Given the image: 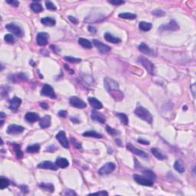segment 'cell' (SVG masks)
Segmentation results:
<instances>
[{
	"mask_svg": "<svg viewBox=\"0 0 196 196\" xmlns=\"http://www.w3.org/2000/svg\"><path fill=\"white\" fill-rule=\"evenodd\" d=\"M104 87L110 94L112 97L117 101H119L124 98V94L119 89V84L117 81L110 77L104 79Z\"/></svg>",
	"mask_w": 196,
	"mask_h": 196,
	"instance_id": "cell-1",
	"label": "cell"
},
{
	"mask_svg": "<svg viewBox=\"0 0 196 196\" xmlns=\"http://www.w3.org/2000/svg\"><path fill=\"white\" fill-rule=\"evenodd\" d=\"M134 113L139 118L143 119L144 121L152 124L153 123V116L147 109L143 107H138L134 110Z\"/></svg>",
	"mask_w": 196,
	"mask_h": 196,
	"instance_id": "cell-2",
	"label": "cell"
},
{
	"mask_svg": "<svg viewBox=\"0 0 196 196\" xmlns=\"http://www.w3.org/2000/svg\"><path fill=\"white\" fill-rule=\"evenodd\" d=\"M138 63H139L150 75H155V65L149 59L144 57H139L138 58Z\"/></svg>",
	"mask_w": 196,
	"mask_h": 196,
	"instance_id": "cell-3",
	"label": "cell"
},
{
	"mask_svg": "<svg viewBox=\"0 0 196 196\" xmlns=\"http://www.w3.org/2000/svg\"><path fill=\"white\" fill-rule=\"evenodd\" d=\"M6 28L9 32H10L11 33H12L13 35H15V36L21 38V37L24 35V32L23 31H22V29H21V27L17 26V25H15V24L13 23L7 24L6 26Z\"/></svg>",
	"mask_w": 196,
	"mask_h": 196,
	"instance_id": "cell-4",
	"label": "cell"
},
{
	"mask_svg": "<svg viewBox=\"0 0 196 196\" xmlns=\"http://www.w3.org/2000/svg\"><path fill=\"white\" fill-rule=\"evenodd\" d=\"M179 29V25L174 20L169 21L166 25H162L159 28V31H161V32H175Z\"/></svg>",
	"mask_w": 196,
	"mask_h": 196,
	"instance_id": "cell-5",
	"label": "cell"
},
{
	"mask_svg": "<svg viewBox=\"0 0 196 196\" xmlns=\"http://www.w3.org/2000/svg\"><path fill=\"white\" fill-rule=\"evenodd\" d=\"M133 179L139 185H141V186H153V181L149 179V178H147L146 176H141L139 175H133Z\"/></svg>",
	"mask_w": 196,
	"mask_h": 196,
	"instance_id": "cell-6",
	"label": "cell"
},
{
	"mask_svg": "<svg viewBox=\"0 0 196 196\" xmlns=\"http://www.w3.org/2000/svg\"><path fill=\"white\" fill-rule=\"evenodd\" d=\"M116 166L113 162H107L99 169L98 173L100 175H108L115 170Z\"/></svg>",
	"mask_w": 196,
	"mask_h": 196,
	"instance_id": "cell-7",
	"label": "cell"
},
{
	"mask_svg": "<svg viewBox=\"0 0 196 196\" xmlns=\"http://www.w3.org/2000/svg\"><path fill=\"white\" fill-rule=\"evenodd\" d=\"M41 94L43 96L48 97L51 99H55L56 98V94L55 93L53 88L49 84H45L43 86V88L41 91Z\"/></svg>",
	"mask_w": 196,
	"mask_h": 196,
	"instance_id": "cell-8",
	"label": "cell"
},
{
	"mask_svg": "<svg viewBox=\"0 0 196 196\" xmlns=\"http://www.w3.org/2000/svg\"><path fill=\"white\" fill-rule=\"evenodd\" d=\"M69 102H70V104L72 106V107H75L76 108L79 109H83L87 107V104L84 101H83L82 100H81L80 98L77 97H71L69 100Z\"/></svg>",
	"mask_w": 196,
	"mask_h": 196,
	"instance_id": "cell-9",
	"label": "cell"
},
{
	"mask_svg": "<svg viewBox=\"0 0 196 196\" xmlns=\"http://www.w3.org/2000/svg\"><path fill=\"white\" fill-rule=\"evenodd\" d=\"M56 139H58L60 144L65 149L69 148V142L66 137V133L64 131H60L58 134L56 135Z\"/></svg>",
	"mask_w": 196,
	"mask_h": 196,
	"instance_id": "cell-10",
	"label": "cell"
},
{
	"mask_svg": "<svg viewBox=\"0 0 196 196\" xmlns=\"http://www.w3.org/2000/svg\"><path fill=\"white\" fill-rule=\"evenodd\" d=\"M126 149H127L129 151L131 152V153H133V154L140 156V157L143 158L149 157V156H148V154H147L146 153H145V152L143 151V150H141V149H137V148H136V147L133 146L131 143H127V144H126Z\"/></svg>",
	"mask_w": 196,
	"mask_h": 196,
	"instance_id": "cell-11",
	"label": "cell"
},
{
	"mask_svg": "<svg viewBox=\"0 0 196 196\" xmlns=\"http://www.w3.org/2000/svg\"><path fill=\"white\" fill-rule=\"evenodd\" d=\"M24 130H25V128L23 126L15 125V124H12V125H9L8 129H7V133H9L10 135H17L23 133Z\"/></svg>",
	"mask_w": 196,
	"mask_h": 196,
	"instance_id": "cell-12",
	"label": "cell"
},
{
	"mask_svg": "<svg viewBox=\"0 0 196 196\" xmlns=\"http://www.w3.org/2000/svg\"><path fill=\"white\" fill-rule=\"evenodd\" d=\"M93 43H94V46H95L101 53L106 54L108 53L109 51H110L111 50L110 47L108 46V45H105V44L102 43L101 41H100L97 40V39H94V40H93Z\"/></svg>",
	"mask_w": 196,
	"mask_h": 196,
	"instance_id": "cell-13",
	"label": "cell"
},
{
	"mask_svg": "<svg viewBox=\"0 0 196 196\" xmlns=\"http://www.w3.org/2000/svg\"><path fill=\"white\" fill-rule=\"evenodd\" d=\"M49 35L46 32H40L38 34L36 38L37 44L40 46H45L48 41Z\"/></svg>",
	"mask_w": 196,
	"mask_h": 196,
	"instance_id": "cell-14",
	"label": "cell"
},
{
	"mask_svg": "<svg viewBox=\"0 0 196 196\" xmlns=\"http://www.w3.org/2000/svg\"><path fill=\"white\" fill-rule=\"evenodd\" d=\"M139 51H141L142 53L147 55L149 56H156V52L153 49L150 48L146 45L145 43H141L140 45L138 46Z\"/></svg>",
	"mask_w": 196,
	"mask_h": 196,
	"instance_id": "cell-15",
	"label": "cell"
},
{
	"mask_svg": "<svg viewBox=\"0 0 196 196\" xmlns=\"http://www.w3.org/2000/svg\"><path fill=\"white\" fill-rule=\"evenodd\" d=\"M21 104V100L19 97H14L9 100V108L12 111L16 112L18 108L20 107V105Z\"/></svg>",
	"mask_w": 196,
	"mask_h": 196,
	"instance_id": "cell-16",
	"label": "cell"
},
{
	"mask_svg": "<svg viewBox=\"0 0 196 196\" xmlns=\"http://www.w3.org/2000/svg\"><path fill=\"white\" fill-rule=\"evenodd\" d=\"M90 117L92 119H94L95 121L99 122L100 124H104L106 122V118H105L104 115H103L102 113L98 112L97 110H93L90 114Z\"/></svg>",
	"mask_w": 196,
	"mask_h": 196,
	"instance_id": "cell-17",
	"label": "cell"
},
{
	"mask_svg": "<svg viewBox=\"0 0 196 196\" xmlns=\"http://www.w3.org/2000/svg\"><path fill=\"white\" fill-rule=\"evenodd\" d=\"M38 167L40 168H44V169H51V170H57L58 166L57 165L53 163L51 161H44L39 164Z\"/></svg>",
	"mask_w": 196,
	"mask_h": 196,
	"instance_id": "cell-18",
	"label": "cell"
},
{
	"mask_svg": "<svg viewBox=\"0 0 196 196\" xmlns=\"http://www.w3.org/2000/svg\"><path fill=\"white\" fill-rule=\"evenodd\" d=\"M9 81H11L17 82L19 81H26L28 79V77L24 73H19V74H17V75H9Z\"/></svg>",
	"mask_w": 196,
	"mask_h": 196,
	"instance_id": "cell-19",
	"label": "cell"
},
{
	"mask_svg": "<svg viewBox=\"0 0 196 196\" xmlns=\"http://www.w3.org/2000/svg\"><path fill=\"white\" fill-rule=\"evenodd\" d=\"M88 102L90 104V106L95 110H100L103 107L102 103L95 97H89L88 98Z\"/></svg>",
	"mask_w": 196,
	"mask_h": 196,
	"instance_id": "cell-20",
	"label": "cell"
},
{
	"mask_svg": "<svg viewBox=\"0 0 196 196\" xmlns=\"http://www.w3.org/2000/svg\"><path fill=\"white\" fill-rule=\"evenodd\" d=\"M25 118H26V119L28 123H35V122L39 121L40 119V117H39V114H37L35 113H32V112H29V113H26Z\"/></svg>",
	"mask_w": 196,
	"mask_h": 196,
	"instance_id": "cell-21",
	"label": "cell"
},
{
	"mask_svg": "<svg viewBox=\"0 0 196 196\" xmlns=\"http://www.w3.org/2000/svg\"><path fill=\"white\" fill-rule=\"evenodd\" d=\"M104 38L108 42L113 43V44H118V43L121 42V39L117 37L113 36L110 33H105Z\"/></svg>",
	"mask_w": 196,
	"mask_h": 196,
	"instance_id": "cell-22",
	"label": "cell"
},
{
	"mask_svg": "<svg viewBox=\"0 0 196 196\" xmlns=\"http://www.w3.org/2000/svg\"><path fill=\"white\" fill-rule=\"evenodd\" d=\"M55 164L57 165V166L59 167V168H67V167L68 166L69 162L68 161V159H65V158L59 157V158H58V159H57V160H56Z\"/></svg>",
	"mask_w": 196,
	"mask_h": 196,
	"instance_id": "cell-23",
	"label": "cell"
},
{
	"mask_svg": "<svg viewBox=\"0 0 196 196\" xmlns=\"http://www.w3.org/2000/svg\"><path fill=\"white\" fill-rule=\"evenodd\" d=\"M51 126V117L48 115L45 116L40 121V126L42 129H46Z\"/></svg>",
	"mask_w": 196,
	"mask_h": 196,
	"instance_id": "cell-24",
	"label": "cell"
},
{
	"mask_svg": "<svg viewBox=\"0 0 196 196\" xmlns=\"http://www.w3.org/2000/svg\"><path fill=\"white\" fill-rule=\"evenodd\" d=\"M151 153L159 160H164L166 159V156H165L164 154L162 153V152L160 151L159 149H158L157 148H153V149H151Z\"/></svg>",
	"mask_w": 196,
	"mask_h": 196,
	"instance_id": "cell-25",
	"label": "cell"
},
{
	"mask_svg": "<svg viewBox=\"0 0 196 196\" xmlns=\"http://www.w3.org/2000/svg\"><path fill=\"white\" fill-rule=\"evenodd\" d=\"M41 22L43 24V25H45V26H54L56 24V21L55 19L51 17H45L42 18L41 19Z\"/></svg>",
	"mask_w": 196,
	"mask_h": 196,
	"instance_id": "cell-26",
	"label": "cell"
},
{
	"mask_svg": "<svg viewBox=\"0 0 196 196\" xmlns=\"http://www.w3.org/2000/svg\"><path fill=\"white\" fill-rule=\"evenodd\" d=\"M78 43L79 45H81L83 48L86 49H90L92 48V44L91 42L88 41V39H83V38H80L78 39Z\"/></svg>",
	"mask_w": 196,
	"mask_h": 196,
	"instance_id": "cell-27",
	"label": "cell"
},
{
	"mask_svg": "<svg viewBox=\"0 0 196 196\" xmlns=\"http://www.w3.org/2000/svg\"><path fill=\"white\" fill-rule=\"evenodd\" d=\"M152 24L146 21H140L139 23V28L143 32H148L152 28Z\"/></svg>",
	"mask_w": 196,
	"mask_h": 196,
	"instance_id": "cell-28",
	"label": "cell"
},
{
	"mask_svg": "<svg viewBox=\"0 0 196 196\" xmlns=\"http://www.w3.org/2000/svg\"><path fill=\"white\" fill-rule=\"evenodd\" d=\"M40 149V145L36 143V144H33L32 146H28L27 147V149H26V152L28 153H35L39 152Z\"/></svg>",
	"mask_w": 196,
	"mask_h": 196,
	"instance_id": "cell-29",
	"label": "cell"
},
{
	"mask_svg": "<svg viewBox=\"0 0 196 196\" xmlns=\"http://www.w3.org/2000/svg\"><path fill=\"white\" fill-rule=\"evenodd\" d=\"M30 7H31V9H32V11L35 12V13H39L41 12H42L43 10V8L42 6H41V5L39 2H32V4H31V6H30Z\"/></svg>",
	"mask_w": 196,
	"mask_h": 196,
	"instance_id": "cell-30",
	"label": "cell"
},
{
	"mask_svg": "<svg viewBox=\"0 0 196 196\" xmlns=\"http://www.w3.org/2000/svg\"><path fill=\"white\" fill-rule=\"evenodd\" d=\"M174 168H175L177 172H179V173H183L184 172L186 171V168H185L184 165L182 164V162L181 161H179V160L175 161V164H174Z\"/></svg>",
	"mask_w": 196,
	"mask_h": 196,
	"instance_id": "cell-31",
	"label": "cell"
},
{
	"mask_svg": "<svg viewBox=\"0 0 196 196\" xmlns=\"http://www.w3.org/2000/svg\"><path fill=\"white\" fill-rule=\"evenodd\" d=\"M119 17L121 18V19H124L133 20L137 18V15L130 12H123L119 14Z\"/></svg>",
	"mask_w": 196,
	"mask_h": 196,
	"instance_id": "cell-32",
	"label": "cell"
},
{
	"mask_svg": "<svg viewBox=\"0 0 196 196\" xmlns=\"http://www.w3.org/2000/svg\"><path fill=\"white\" fill-rule=\"evenodd\" d=\"M39 187L41 188H42L43 190L47 191V192H53L54 190H55L53 184L51 183H41L39 185Z\"/></svg>",
	"mask_w": 196,
	"mask_h": 196,
	"instance_id": "cell-33",
	"label": "cell"
},
{
	"mask_svg": "<svg viewBox=\"0 0 196 196\" xmlns=\"http://www.w3.org/2000/svg\"><path fill=\"white\" fill-rule=\"evenodd\" d=\"M83 136L84 137H94V138H97V139H100L103 137V136L101 134L95 132V131H91V130H90V131H87V132L84 133Z\"/></svg>",
	"mask_w": 196,
	"mask_h": 196,
	"instance_id": "cell-34",
	"label": "cell"
},
{
	"mask_svg": "<svg viewBox=\"0 0 196 196\" xmlns=\"http://www.w3.org/2000/svg\"><path fill=\"white\" fill-rule=\"evenodd\" d=\"M116 116L120 119V121L122 122V124H124V125H128V124H129V119H128V117L125 114V113H116Z\"/></svg>",
	"mask_w": 196,
	"mask_h": 196,
	"instance_id": "cell-35",
	"label": "cell"
},
{
	"mask_svg": "<svg viewBox=\"0 0 196 196\" xmlns=\"http://www.w3.org/2000/svg\"><path fill=\"white\" fill-rule=\"evenodd\" d=\"M13 148H14V151L15 153V155L17 156V158L19 159H21V158L23 157V153L21 150V147H20L19 145H18V144H14L13 145Z\"/></svg>",
	"mask_w": 196,
	"mask_h": 196,
	"instance_id": "cell-36",
	"label": "cell"
},
{
	"mask_svg": "<svg viewBox=\"0 0 196 196\" xmlns=\"http://www.w3.org/2000/svg\"><path fill=\"white\" fill-rule=\"evenodd\" d=\"M143 173L145 175L146 177L149 178V179H151L153 181L156 179V175L153 171L149 170V169H145V170L143 171Z\"/></svg>",
	"mask_w": 196,
	"mask_h": 196,
	"instance_id": "cell-37",
	"label": "cell"
},
{
	"mask_svg": "<svg viewBox=\"0 0 196 196\" xmlns=\"http://www.w3.org/2000/svg\"><path fill=\"white\" fill-rule=\"evenodd\" d=\"M9 186V181L4 177H1L0 179V189H4Z\"/></svg>",
	"mask_w": 196,
	"mask_h": 196,
	"instance_id": "cell-38",
	"label": "cell"
},
{
	"mask_svg": "<svg viewBox=\"0 0 196 196\" xmlns=\"http://www.w3.org/2000/svg\"><path fill=\"white\" fill-rule=\"evenodd\" d=\"M4 39H5V41H6V42L9 44V45H13L15 41V38H14V37H13L12 35L10 34L6 35H5Z\"/></svg>",
	"mask_w": 196,
	"mask_h": 196,
	"instance_id": "cell-39",
	"label": "cell"
},
{
	"mask_svg": "<svg viewBox=\"0 0 196 196\" xmlns=\"http://www.w3.org/2000/svg\"><path fill=\"white\" fill-rule=\"evenodd\" d=\"M64 60L70 62V63H73V64H77V63H80L81 61V59L80 58H73V57H64Z\"/></svg>",
	"mask_w": 196,
	"mask_h": 196,
	"instance_id": "cell-40",
	"label": "cell"
},
{
	"mask_svg": "<svg viewBox=\"0 0 196 196\" xmlns=\"http://www.w3.org/2000/svg\"><path fill=\"white\" fill-rule=\"evenodd\" d=\"M153 15H156L157 17H162L166 15V12L161 9H156V10L153 11Z\"/></svg>",
	"mask_w": 196,
	"mask_h": 196,
	"instance_id": "cell-41",
	"label": "cell"
},
{
	"mask_svg": "<svg viewBox=\"0 0 196 196\" xmlns=\"http://www.w3.org/2000/svg\"><path fill=\"white\" fill-rule=\"evenodd\" d=\"M106 130H107V132L109 134L111 135V136H116L118 133V131H117L115 129L110 127V126H106Z\"/></svg>",
	"mask_w": 196,
	"mask_h": 196,
	"instance_id": "cell-42",
	"label": "cell"
},
{
	"mask_svg": "<svg viewBox=\"0 0 196 196\" xmlns=\"http://www.w3.org/2000/svg\"><path fill=\"white\" fill-rule=\"evenodd\" d=\"M45 6H46V8L49 10L55 11L57 9L56 6L54 5V3H52L51 2H45Z\"/></svg>",
	"mask_w": 196,
	"mask_h": 196,
	"instance_id": "cell-43",
	"label": "cell"
},
{
	"mask_svg": "<svg viewBox=\"0 0 196 196\" xmlns=\"http://www.w3.org/2000/svg\"><path fill=\"white\" fill-rule=\"evenodd\" d=\"M71 142H72V144L74 145V146H75V148H77V149H81V147H82L81 146V144L77 142V140L76 139L71 138Z\"/></svg>",
	"mask_w": 196,
	"mask_h": 196,
	"instance_id": "cell-44",
	"label": "cell"
},
{
	"mask_svg": "<svg viewBox=\"0 0 196 196\" xmlns=\"http://www.w3.org/2000/svg\"><path fill=\"white\" fill-rule=\"evenodd\" d=\"M6 2L8 4L12 6L13 7H18L19 6V2H18L16 0H8L6 1Z\"/></svg>",
	"mask_w": 196,
	"mask_h": 196,
	"instance_id": "cell-45",
	"label": "cell"
},
{
	"mask_svg": "<svg viewBox=\"0 0 196 196\" xmlns=\"http://www.w3.org/2000/svg\"><path fill=\"white\" fill-rule=\"evenodd\" d=\"M109 3H110L112 5H114V6H120V5H123L125 3L124 1H119V0H113V1H109Z\"/></svg>",
	"mask_w": 196,
	"mask_h": 196,
	"instance_id": "cell-46",
	"label": "cell"
},
{
	"mask_svg": "<svg viewBox=\"0 0 196 196\" xmlns=\"http://www.w3.org/2000/svg\"><path fill=\"white\" fill-rule=\"evenodd\" d=\"M137 142L139 143H140V144H143V145H149V141L146 140V139H139Z\"/></svg>",
	"mask_w": 196,
	"mask_h": 196,
	"instance_id": "cell-47",
	"label": "cell"
},
{
	"mask_svg": "<svg viewBox=\"0 0 196 196\" xmlns=\"http://www.w3.org/2000/svg\"><path fill=\"white\" fill-rule=\"evenodd\" d=\"M64 195H77L76 192H74L73 190H70V189L67 190L66 192L64 193Z\"/></svg>",
	"mask_w": 196,
	"mask_h": 196,
	"instance_id": "cell-48",
	"label": "cell"
},
{
	"mask_svg": "<svg viewBox=\"0 0 196 196\" xmlns=\"http://www.w3.org/2000/svg\"><path fill=\"white\" fill-rule=\"evenodd\" d=\"M58 115L61 117H66L67 115H68V112L66 110H61L59 111V113H58Z\"/></svg>",
	"mask_w": 196,
	"mask_h": 196,
	"instance_id": "cell-49",
	"label": "cell"
},
{
	"mask_svg": "<svg viewBox=\"0 0 196 196\" xmlns=\"http://www.w3.org/2000/svg\"><path fill=\"white\" fill-rule=\"evenodd\" d=\"M90 195H108V193H107L106 191H101V192H94V193H92Z\"/></svg>",
	"mask_w": 196,
	"mask_h": 196,
	"instance_id": "cell-50",
	"label": "cell"
},
{
	"mask_svg": "<svg viewBox=\"0 0 196 196\" xmlns=\"http://www.w3.org/2000/svg\"><path fill=\"white\" fill-rule=\"evenodd\" d=\"M68 19H69V20L72 22V23L75 24V25H77V24L78 23V21H77V19H76V18L73 17V16H70H70H68Z\"/></svg>",
	"mask_w": 196,
	"mask_h": 196,
	"instance_id": "cell-51",
	"label": "cell"
},
{
	"mask_svg": "<svg viewBox=\"0 0 196 196\" xmlns=\"http://www.w3.org/2000/svg\"><path fill=\"white\" fill-rule=\"evenodd\" d=\"M88 30L90 31V32H91V33H94V34L97 32V28H95V27H94V26H88Z\"/></svg>",
	"mask_w": 196,
	"mask_h": 196,
	"instance_id": "cell-52",
	"label": "cell"
},
{
	"mask_svg": "<svg viewBox=\"0 0 196 196\" xmlns=\"http://www.w3.org/2000/svg\"><path fill=\"white\" fill-rule=\"evenodd\" d=\"M55 150H57V148H56V146H48L47 148V151H49V152H54V151H55Z\"/></svg>",
	"mask_w": 196,
	"mask_h": 196,
	"instance_id": "cell-53",
	"label": "cell"
},
{
	"mask_svg": "<svg viewBox=\"0 0 196 196\" xmlns=\"http://www.w3.org/2000/svg\"><path fill=\"white\" fill-rule=\"evenodd\" d=\"M40 106L42 107L43 109H45V110L48 109V105L47 104H46V103H45V102H41L40 103Z\"/></svg>",
	"mask_w": 196,
	"mask_h": 196,
	"instance_id": "cell-54",
	"label": "cell"
},
{
	"mask_svg": "<svg viewBox=\"0 0 196 196\" xmlns=\"http://www.w3.org/2000/svg\"><path fill=\"white\" fill-rule=\"evenodd\" d=\"M64 68H65V69H66L67 70H68L69 72H70V75H72V74H74L75 73V71L73 70H71V69H70V68H69L68 65H67V64H64Z\"/></svg>",
	"mask_w": 196,
	"mask_h": 196,
	"instance_id": "cell-55",
	"label": "cell"
},
{
	"mask_svg": "<svg viewBox=\"0 0 196 196\" xmlns=\"http://www.w3.org/2000/svg\"><path fill=\"white\" fill-rule=\"evenodd\" d=\"M70 120H71L73 123H75V124H79V123H80V120H79L77 118L75 117H72L70 118Z\"/></svg>",
	"mask_w": 196,
	"mask_h": 196,
	"instance_id": "cell-56",
	"label": "cell"
},
{
	"mask_svg": "<svg viewBox=\"0 0 196 196\" xmlns=\"http://www.w3.org/2000/svg\"><path fill=\"white\" fill-rule=\"evenodd\" d=\"M195 84H193L192 86H191V89H192V94H193V97H195Z\"/></svg>",
	"mask_w": 196,
	"mask_h": 196,
	"instance_id": "cell-57",
	"label": "cell"
},
{
	"mask_svg": "<svg viewBox=\"0 0 196 196\" xmlns=\"http://www.w3.org/2000/svg\"><path fill=\"white\" fill-rule=\"evenodd\" d=\"M116 143H117L119 146H122V142L119 139H116Z\"/></svg>",
	"mask_w": 196,
	"mask_h": 196,
	"instance_id": "cell-58",
	"label": "cell"
},
{
	"mask_svg": "<svg viewBox=\"0 0 196 196\" xmlns=\"http://www.w3.org/2000/svg\"><path fill=\"white\" fill-rule=\"evenodd\" d=\"M0 117H1V118H2H2L5 117H6V115H5L4 113H2H2H1V116H0Z\"/></svg>",
	"mask_w": 196,
	"mask_h": 196,
	"instance_id": "cell-59",
	"label": "cell"
},
{
	"mask_svg": "<svg viewBox=\"0 0 196 196\" xmlns=\"http://www.w3.org/2000/svg\"><path fill=\"white\" fill-rule=\"evenodd\" d=\"M186 109H187V108H186V107H183V110H186Z\"/></svg>",
	"mask_w": 196,
	"mask_h": 196,
	"instance_id": "cell-60",
	"label": "cell"
}]
</instances>
